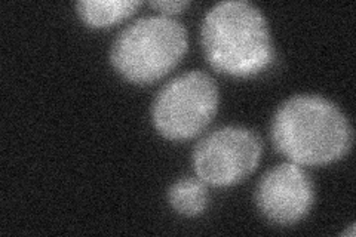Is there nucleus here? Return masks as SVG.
Returning a JSON list of instances; mask_svg holds the SVG:
<instances>
[{
    "instance_id": "9",
    "label": "nucleus",
    "mask_w": 356,
    "mask_h": 237,
    "mask_svg": "<svg viewBox=\"0 0 356 237\" xmlns=\"http://www.w3.org/2000/svg\"><path fill=\"white\" fill-rule=\"evenodd\" d=\"M149 5L158 9L162 15L170 17L180 14L184 8L191 5V2H186V0H154V2H149Z\"/></svg>"
},
{
    "instance_id": "8",
    "label": "nucleus",
    "mask_w": 356,
    "mask_h": 237,
    "mask_svg": "<svg viewBox=\"0 0 356 237\" xmlns=\"http://www.w3.org/2000/svg\"><path fill=\"white\" fill-rule=\"evenodd\" d=\"M170 205L184 217H197L208 205V190L204 181L183 178L174 183L168 191Z\"/></svg>"
},
{
    "instance_id": "5",
    "label": "nucleus",
    "mask_w": 356,
    "mask_h": 237,
    "mask_svg": "<svg viewBox=\"0 0 356 237\" xmlns=\"http://www.w3.org/2000/svg\"><path fill=\"white\" fill-rule=\"evenodd\" d=\"M263 142L257 133L241 126H222L199 140L193 150L197 178L214 187L233 186L259 166Z\"/></svg>"
},
{
    "instance_id": "10",
    "label": "nucleus",
    "mask_w": 356,
    "mask_h": 237,
    "mask_svg": "<svg viewBox=\"0 0 356 237\" xmlns=\"http://www.w3.org/2000/svg\"><path fill=\"white\" fill-rule=\"evenodd\" d=\"M341 234H343V236H350V237H353V236H355V225L352 224L350 227H349V230H344Z\"/></svg>"
},
{
    "instance_id": "6",
    "label": "nucleus",
    "mask_w": 356,
    "mask_h": 237,
    "mask_svg": "<svg viewBox=\"0 0 356 237\" xmlns=\"http://www.w3.org/2000/svg\"><path fill=\"white\" fill-rule=\"evenodd\" d=\"M315 200L314 183L297 163H281L267 171L255 190V203L269 221L293 225L303 220Z\"/></svg>"
},
{
    "instance_id": "2",
    "label": "nucleus",
    "mask_w": 356,
    "mask_h": 237,
    "mask_svg": "<svg viewBox=\"0 0 356 237\" xmlns=\"http://www.w3.org/2000/svg\"><path fill=\"white\" fill-rule=\"evenodd\" d=\"M200 42L209 65L230 76H254L273 60L267 19L247 0H226L211 8L200 26Z\"/></svg>"
},
{
    "instance_id": "1",
    "label": "nucleus",
    "mask_w": 356,
    "mask_h": 237,
    "mask_svg": "<svg viewBox=\"0 0 356 237\" xmlns=\"http://www.w3.org/2000/svg\"><path fill=\"white\" fill-rule=\"evenodd\" d=\"M276 150L300 166L336 162L352 147L349 119L330 99L296 95L276 110L270 126Z\"/></svg>"
},
{
    "instance_id": "7",
    "label": "nucleus",
    "mask_w": 356,
    "mask_h": 237,
    "mask_svg": "<svg viewBox=\"0 0 356 237\" xmlns=\"http://www.w3.org/2000/svg\"><path fill=\"white\" fill-rule=\"evenodd\" d=\"M140 6L138 0H79L76 10L86 26L102 28L131 17Z\"/></svg>"
},
{
    "instance_id": "4",
    "label": "nucleus",
    "mask_w": 356,
    "mask_h": 237,
    "mask_svg": "<svg viewBox=\"0 0 356 237\" xmlns=\"http://www.w3.org/2000/svg\"><path fill=\"white\" fill-rule=\"evenodd\" d=\"M218 108V86L208 73L186 72L161 88L152 104L153 125L172 141L191 140L202 132Z\"/></svg>"
},
{
    "instance_id": "3",
    "label": "nucleus",
    "mask_w": 356,
    "mask_h": 237,
    "mask_svg": "<svg viewBox=\"0 0 356 237\" xmlns=\"http://www.w3.org/2000/svg\"><path fill=\"white\" fill-rule=\"evenodd\" d=\"M187 30L166 15L138 18L116 36L110 61L127 81L149 85L168 74L187 52Z\"/></svg>"
}]
</instances>
